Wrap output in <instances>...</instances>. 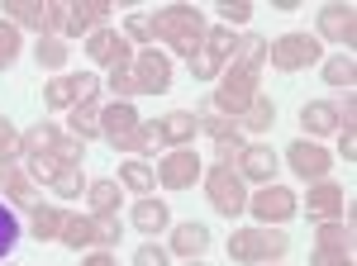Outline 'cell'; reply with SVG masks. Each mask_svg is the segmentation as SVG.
I'll return each instance as SVG.
<instances>
[{"label": "cell", "instance_id": "1", "mask_svg": "<svg viewBox=\"0 0 357 266\" xmlns=\"http://www.w3.org/2000/svg\"><path fill=\"white\" fill-rule=\"evenodd\" d=\"M205 29L210 24H205V15L195 5H167V10L153 15V33L162 43H172V53H181V57H195L205 48Z\"/></svg>", "mask_w": 357, "mask_h": 266}, {"label": "cell", "instance_id": "2", "mask_svg": "<svg viewBox=\"0 0 357 266\" xmlns=\"http://www.w3.org/2000/svg\"><path fill=\"white\" fill-rule=\"evenodd\" d=\"M100 138H110L119 152H153V129L138 119V109L129 100H114L100 109Z\"/></svg>", "mask_w": 357, "mask_h": 266}, {"label": "cell", "instance_id": "3", "mask_svg": "<svg viewBox=\"0 0 357 266\" xmlns=\"http://www.w3.org/2000/svg\"><path fill=\"white\" fill-rule=\"evenodd\" d=\"M229 257L234 262H276L286 247H291V238L286 233H272V228H238V233H229Z\"/></svg>", "mask_w": 357, "mask_h": 266}, {"label": "cell", "instance_id": "4", "mask_svg": "<svg viewBox=\"0 0 357 266\" xmlns=\"http://www.w3.org/2000/svg\"><path fill=\"white\" fill-rule=\"evenodd\" d=\"M252 100H257V72H243V67H229L215 86V95H210V105L229 119H243Z\"/></svg>", "mask_w": 357, "mask_h": 266}, {"label": "cell", "instance_id": "5", "mask_svg": "<svg viewBox=\"0 0 357 266\" xmlns=\"http://www.w3.org/2000/svg\"><path fill=\"white\" fill-rule=\"evenodd\" d=\"M205 195H210V205H215L224 219H238V214L248 210L243 176H238L234 166H224V162H215V166L205 171Z\"/></svg>", "mask_w": 357, "mask_h": 266}, {"label": "cell", "instance_id": "6", "mask_svg": "<svg viewBox=\"0 0 357 266\" xmlns=\"http://www.w3.org/2000/svg\"><path fill=\"white\" fill-rule=\"evenodd\" d=\"M319 53H324V43H319L314 33H281L272 48H267V57H272L276 72H301V67H314Z\"/></svg>", "mask_w": 357, "mask_h": 266}, {"label": "cell", "instance_id": "7", "mask_svg": "<svg viewBox=\"0 0 357 266\" xmlns=\"http://www.w3.org/2000/svg\"><path fill=\"white\" fill-rule=\"evenodd\" d=\"M96 91H100V81L91 77V72H77V77H57L43 86V105L48 109H77L86 100H96Z\"/></svg>", "mask_w": 357, "mask_h": 266}, {"label": "cell", "instance_id": "8", "mask_svg": "<svg viewBox=\"0 0 357 266\" xmlns=\"http://www.w3.org/2000/svg\"><path fill=\"white\" fill-rule=\"evenodd\" d=\"M248 210H252V219L267 228V224H286V219H296L301 200H296V190H286V186H262L257 195H248Z\"/></svg>", "mask_w": 357, "mask_h": 266}, {"label": "cell", "instance_id": "9", "mask_svg": "<svg viewBox=\"0 0 357 266\" xmlns=\"http://www.w3.org/2000/svg\"><path fill=\"white\" fill-rule=\"evenodd\" d=\"M129 72H134L138 81V95H162L167 86H172V62H167L162 53H138L134 62H129Z\"/></svg>", "mask_w": 357, "mask_h": 266}, {"label": "cell", "instance_id": "10", "mask_svg": "<svg viewBox=\"0 0 357 266\" xmlns=\"http://www.w3.org/2000/svg\"><path fill=\"white\" fill-rule=\"evenodd\" d=\"M158 181L167 190H186L200 181V157H195L191 148H172L162 162H158Z\"/></svg>", "mask_w": 357, "mask_h": 266}, {"label": "cell", "instance_id": "11", "mask_svg": "<svg viewBox=\"0 0 357 266\" xmlns=\"http://www.w3.org/2000/svg\"><path fill=\"white\" fill-rule=\"evenodd\" d=\"M86 57L100 62V67H110V72L134 62L129 43H124V33H114V29H96V33H86Z\"/></svg>", "mask_w": 357, "mask_h": 266}, {"label": "cell", "instance_id": "12", "mask_svg": "<svg viewBox=\"0 0 357 266\" xmlns=\"http://www.w3.org/2000/svg\"><path fill=\"white\" fill-rule=\"evenodd\" d=\"M148 129H153V143H158V148H191V138L200 129H195V114L191 109H172V114H162V119H158V124H148Z\"/></svg>", "mask_w": 357, "mask_h": 266}, {"label": "cell", "instance_id": "13", "mask_svg": "<svg viewBox=\"0 0 357 266\" xmlns=\"http://www.w3.org/2000/svg\"><path fill=\"white\" fill-rule=\"evenodd\" d=\"M319 38H329V43H343V53L357 43V15L353 5H324L319 10Z\"/></svg>", "mask_w": 357, "mask_h": 266}, {"label": "cell", "instance_id": "14", "mask_svg": "<svg viewBox=\"0 0 357 266\" xmlns=\"http://www.w3.org/2000/svg\"><path fill=\"white\" fill-rule=\"evenodd\" d=\"M286 157H291V171L305 176V181H324V176H329V166H333L329 152H324L319 143H305V138L291 143V152H286Z\"/></svg>", "mask_w": 357, "mask_h": 266}, {"label": "cell", "instance_id": "15", "mask_svg": "<svg viewBox=\"0 0 357 266\" xmlns=\"http://www.w3.org/2000/svg\"><path fill=\"white\" fill-rule=\"evenodd\" d=\"M105 15H110V0H77V5H67V29L62 33H96V29H105Z\"/></svg>", "mask_w": 357, "mask_h": 266}, {"label": "cell", "instance_id": "16", "mask_svg": "<svg viewBox=\"0 0 357 266\" xmlns=\"http://www.w3.org/2000/svg\"><path fill=\"white\" fill-rule=\"evenodd\" d=\"M305 214H314V219H338V214H343V190L329 186V181H314V186L305 190Z\"/></svg>", "mask_w": 357, "mask_h": 266}, {"label": "cell", "instance_id": "17", "mask_svg": "<svg viewBox=\"0 0 357 266\" xmlns=\"http://www.w3.org/2000/svg\"><path fill=\"white\" fill-rule=\"evenodd\" d=\"M238 176L243 181H257V186H267L276 176V152L272 148H243V157H238Z\"/></svg>", "mask_w": 357, "mask_h": 266}, {"label": "cell", "instance_id": "18", "mask_svg": "<svg viewBox=\"0 0 357 266\" xmlns=\"http://www.w3.org/2000/svg\"><path fill=\"white\" fill-rule=\"evenodd\" d=\"M205 247H210V228H205V224H191V219L176 224V233H172V252H176V257L191 262V257H200Z\"/></svg>", "mask_w": 357, "mask_h": 266}, {"label": "cell", "instance_id": "19", "mask_svg": "<svg viewBox=\"0 0 357 266\" xmlns=\"http://www.w3.org/2000/svg\"><path fill=\"white\" fill-rule=\"evenodd\" d=\"M301 124H305V133H333V129H343L338 105H329V100H310V105H301Z\"/></svg>", "mask_w": 357, "mask_h": 266}, {"label": "cell", "instance_id": "20", "mask_svg": "<svg viewBox=\"0 0 357 266\" xmlns=\"http://www.w3.org/2000/svg\"><path fill=\"white\" fill-rule=\"evenodd\" d=\"M0 19H10V24L20 29H43V5L38 0H5L0 5Z\"/></svg>", "mask_w": 357, "mask_h": 266}, {"label": "cell", "instance_id": "21", "mask_svg": "<svg viewBox=\"0 0 357 266\" xmlns=\"http://www.w3.org/2000/svg\"><path fill=\"white\" fill-rule=\"evenodd\" d=\"M153 181H158V176H153V166H148V162L129 157L124 166H119V186L134 190V195H153Z\"/></svg>", "mask_w": 357, "mask_h": 266}, {"label": "cell", "instance_id": "22", "mask_svg": "<svg viewBox=\"0 0 357 266\" xmlns=\"http://www.w3.org/2000/svg\"><path fill=\"white\" fill-rule=\"evenodd\" d=\"M195 129H205L215 143H224V138H234V133H238V124H234L229 114H220V109L205 100V105H200V114H195Z\"/></svg>", "mask_w": 357, "mask_h": 266}, {"label": "cell", "instance_id": "23", "mask_svg": "<svg viewBox=\"0 0 357 266\" xmlns=\"http://www.w3.org/2000/svg\"><path fill=\"white\" fill-rule=\"evenodd\" d=\"M167 219H172V214H167L162 200H138L134 205V228L138 233H162Z\"/></svg>", "mask_w": 357, "mask_h": 266}, {"label": "cell", "instance_id": "24", "mask_svg": "<svg viewBox=\"0 0 357 266\" xmlns=\"http://www.w3.org/2000/svg\"><path fill=\"white\" fill-rule=\"evenodd\" d=\"M67 124H72V138H100V105L96 100H86V105H77L72 114H67Z\"/></svg>", "mask_w": 357, "mask_h": 266}, {"label": "cell", "instance_id": "25", "mask_svg": "<svg viewBox=\"0 0 357 266\" xmlns=\"http://www.w3.org/2000/svg\"><path fill=\"white\" fill-rule=\"evenodd\" d=\"M57 238L67 242L72 252H77V247H91V242H96V224H91V219H82V214H67V219H62V233H57Z\"/></svg>", "mask_w": 357, "mask_h": 266}, {"label": "cell", "instance_id": "26", "mask_svg": "<svg viewBox=\"0 0 357 266\" xmlns=\"http://www.w3.org/2000/svg\"><path fill=\"white\" fill-rule=\"evenodd\" d=\"M62 219H67V214L57 210V205H33V238L38 242L57 238V233H62Z\"/></svg>", "mask_w": 357, "mask_h": 266}, {"label": "cell", "instance_id": "27", "mask_svg": "<svg viewBox=\"0 0 357 266\" xmlns=\"http://www.w3.org/2000/svg\"><path fill=\"white\" fill-rule=\"evenodd\" d=\"M86 200H91V214H114L119 210V186L114 181H91Z\"/></svg>", "mask_w": 357, "mask_h": 266}, {"label": "cell", "instance_id": "28", "mask_svg": "<svg viewBox=\"0 0 357 266\" xmlns=\"http://www.w3.org/2000/svg\"><path fill=\"white\" fill-rule=\"evenodd\" d=\"M324 81H329V86H343V91H353V81H357V62H353V53L329 57V62H324Z\"/></svg>", "mask_w": 357, "mask_h": 266}, {"label": "cell", "instance_id": "29", "mask_svg": "<svg viewBox=\"0 0 357 266\" xmlns=\"http://www.w3.org/2000/svg\"><path fill=\"white\" fill-rule=\"evenodd\" d=\"M33 57H38V67H48V72H57V67H67V57H72V48H67L62 38H38V43H33Z\"/></svg>", "mask_w": 357, "mask_h": 266}, {"label": "cell", "instance_id": "30", "mask_svg": "<svg viewBox=\"0 0 357 266\" xmlns=\"http://www.w3.org/2000/svg\"><path fill=\"white\" fill-rule=\"evenodd\" d=\"M319 247L348 252V247H353V228H348V224H338V219H319Z\"/></svg>", "mask_w": 357, "mask_h": 266}, {"label": "cell", "instance_id": "31", "mask_svg": "<svg viewBox=\"0 0 357 266\" xmlns=\"http://www.w3.org/2000/svg\"><path fill=\"white\" fill-rule=\"evenodd\" d=\"M238 43H243V38H238V33H234V29H224V24H215V29H205V48H210V53L220 57H234L238 53Z\"/></svg>", "mask_w": 357, "mask_h": 266}, {"label": "cell", "instance_id": "32", "mask_svg": "<svg viewBox=\"0 0 357 266\" xmlns=\"http://www.w3.org/2000/svg\"><path fill=\"white\" fill-rule=\"evenodd\" d=\"M276 124V105L267 100V95H257L252 105H248V114H243V129H252V133H267Z\"/></svg>", "mask_w": 357, "mask_h": 266}, {"label": "cell", "instance_id": "33", "mask_svg": "<svg viewBox=\"0 0 357 266\" xmlns=\"http://www.w3.org/2000/svg\"><path fill=\"white\" fill-rule=\"evenodd\" d=\"M5 195H10L15 205H33V200H38V195H33V181H29L24 171H10V166H5Z\"/></svg>", "mask_w": 357, "mask_h": 266}, {"label": "cell", "instance_id": "34", "mask_svg": "<svg viewBox=\"0 0 357 266\" xmlns=\"http://www.w3.org/2000/svg\"><path fill=\"white\" fill-rule=\"evenodd\" d=\"M262 62H267V38H243L238 43V67L243 72H257Z\"/></svg>", "mask_w": 357, "mask_h": 266}, {"label": "cell", "instance_id": "35", "mask_svg": "<svg viewBox=\"0 0 357 266\" xmlns=\"http://www.w3.org/2000/svg\"><path fill=\"white\" fill-rule=\"evenodd\" d=\"M86 186H91V181L82 176V166H62V171H57V181H53L57 195H86Z\"/></svg>", "mask_w": 357, "mask_h": 266}, {"label": "cell", "instance_id": "36", "mask_svg": "<svg viewBox=\"0 0 357 266\" xmlns=\"http://www.w3.org/2000/svg\"><path fill=\"white\" fill-rule=\"evenodd\" d=\"M67 29V0H48L43 5V38H57Z\"/></svg>", "mask_w": 357, "mask_h": 266}, {"label": "cell", "instance_id": "37", "mask_svg": "<svg viewBox=\"0 0 357 266\" xmlns=\"http://www.w3.org/2000/svg\"><path fill=\"white\" fill-rule=\"evenodd\" d=\"M15 157H24V152H20V133H15L10 119H0V171H5Z\"/></svg>", "mask_w": 357, "mask_h": 266}, {"label": "cell", "instance_id": "38", "mask_svg": "<svg viewBox=\"0 0 357 266\" xmlns=\"http://www.w3.org/2000/svg\"><path fill=\"white\" fill-rule=\"evenodd\" d=\"M91 224H96V242H105V247H114L119 242V214H91Z\"/></svg>", "mask_w": 357, "mask_h": 266}, {"label": "cell", "instance_id": "39", "mask_svg": "<svg viewBox=\"0 0 357 266\" xmlns=\"http://www.w3.org/2000/svg\"><path fill=\"white\" fill-rule=\"evenodd\" d=\"M15 57H20V29L10 19H0V67H10Z\"/></svg>", "mask_w": 357, "mask_h": 266}, {"label": "cell", "instance_id": "40", "mask_svg": "<svg viewBox=\"0 0 357 266\" xmlns=\"http://www.w3.org/2000/svg\"><path fill=\"white\" fill-rule=\"evenodd\" d=\"M15 242H20V219H15V210L0 205V257H5Z\"/></svg>", "mask_w": 357, "mask_h": 266}, {"label": "cell", "instance_id": "41", "mask_svg": "<svg viewBox=\"0 0 357 266\" xmlns=\"http://www.w3.org/2000/svg\"><path fill=\"white\" fill-rule=\"evenodd\" d=\"M220 15H224V29L248 24V19H252V0H220Z\"/></svg>", "mask_w": 357, "mask_h": 266}, {"label": "cell", "instance_id": "42", "mask_svg": "<svg viewBox=\"0 0 357 266\" xmlns=\"http://www.w3.org/2000/svg\"><path fill=\"white\" fill-rule=\"evenodd\" d=\"M220 67H224V62L210 53V48H200V53L191 57V72H195L200 81H215V77H220Z\"/></svg>", "mask_w": 357, "mask_h": 266}, {"label": "cell", "instance_id": "43", "mask_svg": "<svg viewBox=\"0 0 357 266\" xmlns=\"http://www.w3.org/2000/svg\"><path fill=\"white\" fill-rule=\"evenodd\" d=\"M57 171H62V162H57V157H29V176H33V181H48V186H53Z\"/></svg>", "mask_w": 357, "mask_h": 266}, {"label": "cell", "instance_id": "44", "mask_svg": "<svg viewBox=\"0 0 357 266\" xmlns=\"http://www.w3.org/2000/svg\"><path fill=\"white\" fill-rule=\"evenodd\" d=\"M105 86H110L114 95H138V81H134V72H129V67H114L110 77H105Z\"/></svg>", "mask_w": 357, "mask_h": 266}, {"label": "cell", "instance_id": "45", "mask_svg": "<svg viewBox=\"0 0 357 266\" xmlns=\"http://www.w3.org/2000/svg\"><path fill=\"white\" fill-rule=\"evenodd\" d=\"M124 33H129V38H143V43H153V38H158L148 15H129V19H124Z\"/></svg>", "mask_w": 357, "mask_h": 266}, {"label": "cell", "instance_id": "46", "mask_svg": "<svg viewBox=\"0 0 357 266\" xmlns=\"http://www.w3.org/2000/svg\"><path fill=\"white\" fill-rule=\"evenodd\" d=\"M134 266H167V247H158V242H143L134 252Z\"/></svg>", "mask_w": 357, "mask_h": 266}, {"label": "cell", "instance_id": "47", "mask_svg": "<svg viewBox=\"0 0 357 266\" xmlns=\"http://www.w3.org/2000/svg\"><path fill=\"white\" fill-rule=\"evenodd\" d=\"M215 157H220L224 166H229V162H234V157H243V138L234 133V138H224V143H215Z\"/></svg>", "mask_w": 357, "mask_h": 266}, {"label": "cell", "instance_id": "48", "mask_svg": "<svg viewBox=\"0 0 357 266\" xmlns=\"http://www.w3.org/2000/svg\"><path fill=\"white\" fill-rule=\"evenodd\" d=\"M314 266H353V257L333 252V247H314Z\"/></svg>", "mask_w": 357, "mask_h": 266}, {"label": "cell", "instance_id": "49", "mask_svg": "<svg viewBox=\"0 0 357 266\" xmlns=\"http://www.w3.org/2000/svg\"><path fill=\"white\" fill-rule=\"evenodd\" d=\"M338 157H343V162H357V133L353 129H343V148H338Z\"/></svg>", "mask_w": 357, "mask_h": 266}, {"label": "cell", "instance_id": "50", "mask_svg": "<svg viewBox=\"0 0 357 266\" xmlns=\"http://www.w3.org/2000/svg\"><path fill=\"white\" fill-rule=\"evenodd\" d=\"M82 266H114V252H91Z\"/></svg>", "mask_w": 357, "mask_h": 266}, {"label": "cell", "instance_id": "51", "mask_svg": "<svg viewBox=\"0 0 357 266\" xmlns=\"http://www.w3.org/2000/svg\"><path fill=\"white\" fill-rule=\"evenodd\" d=\"M186 266H205V262H200V257H191V262H186Z\"/></svg>", "mask_w": 357, "mask_h": 266}, {"label": "cell", "instance_id": "52", "mask_svg": "<svg viewBox=\"0 0 357 266\" xmlns=\"http://www.w3.org/2000/svg\"><path fill=\"white\" fill-rule=\"evenodd\" d=\"M0 190H5V171H0Z\"/></svg>", "mask_w": 357, "mask_h": 266}]
</instances>
